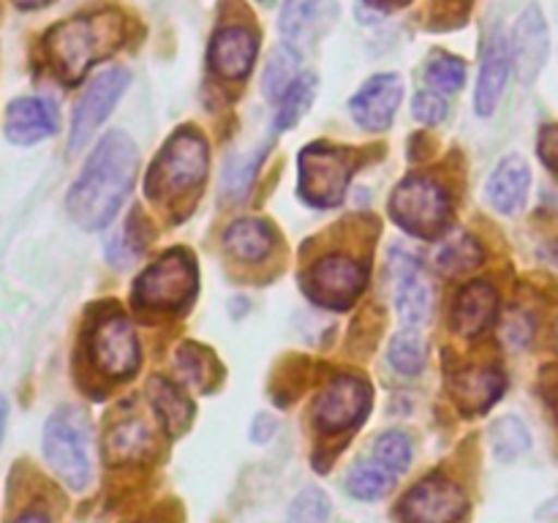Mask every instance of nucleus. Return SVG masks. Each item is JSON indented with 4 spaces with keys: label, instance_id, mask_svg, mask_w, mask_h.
Returning <instances> with one entry per match:
<instances>
[{
    "label": "nucleus",
    "instance_id": "1",
    "mask_svg": "<svg viewBox=\"0 0 558 523\" xmlns=\"http://www.w3.org/2000/svg\"><path fill=\"white\" fill-rule=\"evenodd\" d=\"M140 150L123 131H109L87 156L80 178L69 188L65 210L76 227L96 232L112 223L134 188Z\"/></svg>",
    "mask_w": 558,
    "mask_h": 523
},
{
    "label": "nucleus",
    "instance_id": "2",
    "mask_svg": "<svg viewBox=\"0 0 558 523\" xmlns=\"http://www.w3.org/2000/svg\"><path fill=\"white\" fill-rule=\"evenodd\" d=\"M123 41V16L114 11L82 14L58 22L44 33V60L60 82L76 85L96 60Z\"/></svg>",
    "mask_w": 558,
    "mask_h": 523
},
{
    "label": "nucleus",
    "instance_id": "3",
    "mask_svg": "<svg viewBox=\"0 0 558 523\" xmlns=\"http://www.w3.org/2000/svg\"><path fill=\"white\" fill-rule=\"evenodd\" d=\"M207 163H210V150L207 139L191 125L174 131L150 163L147 172V196L153 199H172L189 191L199 188L207 178Z\"/></svg>",
    "mask_w": 558,
    "mask_h": 523
},
{
    "label": "nucleus",
    "instance_id": "4",
    "mask_svg": "<svg viewBox=\"0 0 558 523\" xmlns=\"http://www.w3.org/2000/svg\"><path fill=\"white\" fill-rule=\"evenodd\" d=\"M44 458L71 490H85L93 479L90 419L74 406H63L44 425Z\"/></svg>",
    "mask_w": 558,
    "mask_h": 523
},
{
    "label": "nucleus",
    "instance_id": "5",
    "mask_svg": "<svg viewBox=\"0 0 558 523\" xmlns=\"http://www.w3.org/2000/svg\"><path fill=\"white\" fill-rule=\"evenodd\" d=\"M390 218L412 238L436 240L450 227V194L425 174H409L392 191Z\"/></svg>",
    "mask_w": 558,
    "mask_h": 523
},
{
    "label": "nucleus",
    "instance_id": "6",
    "mask_svg": "<svg viewBox=\"0 0 558 523\" xmlns=\"http://www.w3.org/2000/svg\"><path fill=\"white\" fill-rule=\"evenodd\" d=\"M298 169L300 199L308 202L311 207L330 210V207L341 205L343 196H347L352 174L357 169V156L347 147L314 142V145L300 150Z\"/></svg>",
    "mask_w": 558,
    "mask_h": 523
},
{
    "label": "nucleus",
    "instance_id": "7",
    "mask_svg": "<svg viewBox=\"0 0 558 523\" xmlns=\"http://www.w3.org/2000/svg\"><path fill=\"white\" fill-rule=\"evenodd\" d=\"M196 265L185 251H167L134 283V305L150 311H178L194 300Z\"/></svg>",
    "mask_w": 558,
    "mask_h": 523
},
{
    "label": "nucleus",
    "instance_id": "8",
    "mask_svg": "<svg viewBox=\"0 0 558 523\" xmlns=\"http://www.w3.org/2000/svg\"><path fill=\"white\" fill-rule=\"evenodd\" d=\"M87 354L93 368L109 379H129L140 368V341L120 311H104L87 327Z\"/></svg>",
    "mask_w": 558,
    "mask_h": 523
},
{
    "label": "nucleus",
    "instance_id": "9",
    "mask_svg": "<svg viewBox=\"0 0 558 523\" xmlns=\"http://www.w3.org/2000/svg\"><path fill=\"white\" fill-rule=\"evenodd\" d=\"M365 283H368V270L357 259L330 254L311 265V270L303 276V292L308 294L311 303L322 308L347 311L365 292Z\"/></svg>",
    "mask_w": 558,
    "mask_h": 523
},
{
    "label": "nucleus",
    "instance_id": "10",
    "mask_svg": "<svg viewBox=\"0 0 558 523\" xmlns=\"http://www.w3.org/2000/svg\"><path fill=\"white\" fill-rule=\"evenodd\" d=\"M368 409V381L354 374H341L316 396L314 425L322 436H343L363 423Z\"/></svg>",
    "mask_w": 558,
    "mask_h": 523
},
{
    "label": "nucleus",
    "instance_id": "11",
    "mask_svg": "<svg viewBox=\"0 0 558 523\" xmlns=\"http://www.w3.org/2000/svg\"><path fill=\"white\" fill-rule=\"evenodd\" d=\"M466 512V494L456 479L445 474H428L417 479L398 504L401 523H463Z\"/></svg>",
    "mask_w": 558,
    "mask_h": 523
},
{
    "label": "nucleus",
    "instance_id": "12",
    "mask_svg": "<svg viewBox=\"0 0 558 523\" xmlns=\"http://www.w3.org/2000/svg\"><path fill=\"white\" fill-rule=\"evenodd\" d=\"M129 82L131 76L125 69H104L87 82L80 101H76L74 114H71V153L85 147V142L96 134L98 125L112 114V109L118 107V101L123 98Z\"/></svg>",
    "mask_w": 558,
    "mask_h": 523
},
{
    "label": "nucleus",
    "instance_id": "13",
    "mask_svg": "<svg viewBox=\"0 0 558 523\" xmlns=\"http://www.w3.org/2000/svg\"><path fill=\"white\" fill-rule=\"evenodd\" d=\"M512 65L518 71V80L523 85H534L539 71L548 63L550 52V36L548 22H545L543 9L537 3H529L526 11L518 16L515 31H512Z\"/></svg>",
    "mask_w": 558,
    "mask_h": 523
},
{
    "label": "nucleus",
    "instance_id": "14",
    "mask_svg": "<svg viewBox=\"0 0 558 523\" xmlns=\"http://www.w3.org/2000/svg\"><path fill=\"white\" fill-rule=\"evenodd\" d=\"M403 98V80L398 74H376L349 101L354 123L365 131H387Z\"/></svg>",
    "mask_w": 558,
    "mask_h": 523
},
{
    "label": "nucleus",
    "instance_id": "15",
    "mask_svg": "<svg viewBox=\"0 0 558 523\" xmlns=\"http://www.w3.org/2000/svg\"><path fill=\"white\" fill-rule=\"evenodd\" d=\"M510 65H512V49L507 41V33L501 27L485 36L483 44V58H480V76L477 87H474V109L483 118H490L499 107L501 96H505L507 80H510Z\"/></svg>",
    "mask_w": 558,
    "mask_h": 523
},
{
    "label": "nucleus",
    "instance_id": "16",
    "mask_svg": "<svg viewBox=\"0 0 558 523\" xmlns=\"http://www.w3.org/2000/svg\"><path fill=\"white\" fill-rule=\"evenodd\" d=\"M507 376L499 365H469L450 376V396L466 417L483 414L505 396Z\"/></svg>",
    "mask_w": 558,
    "mask_h": 523
},
{
    "label": "nucleus",
    "instance_id": "17",
    "mask_svg": "<svg viewBox=\"0 0 558 523\" xmlns=\"http://www.w3.org/2000/svg\"><path fill=\"white\" fill-rule=\"evenodd\" d=\"M529 188H532V169H529V161L521 153H510L490 172L488 183H485V196H488L490 207L496 212H501V216H515L526 205Z\"/></svg>",
    "mask_w": 558,
    "mask_h": 523
},
{
    "label": "nucleus",
    "instance_id": "18",
    "mask_svg": "<svg viewBox=\"0 0 558 523\" xmlns=\"http://www.w3.org/2000/svg\"><path fill=\"white\" fill-rule=\"evenodd\" d=\"M58 131V112L47 98L22 96L5 109V139L14 145H36Z\"/></svg>",
    "mask_w": 558,
    "mask_h": 523
},
{
    "label": "nucleus",
    "instance_id": "19",
    "mask_svg": "<svg viewBox=\"0 0 558 523\" xmlns=\"http://www.w3.org/2000/svg\"><path fill=\"white\" fill-rule=\"evenodd\" d=\"M392 276H396V305L403 325L420 327L430 314V289L425 283L420 262L403 254L401 248L392 251Z\"/></svg>",
    "mask_w": 558,
    "mask_h": 523
},
{
    "label": "nucleus",
    "instance_id": "20",
    "mask_svg": "<svg viewBox=\"0 0 558 523\" xmlns=\"http://www.w3.org/2000/svg\"><path fill=\"white\" fill-rule=\"evenodd\" d=\"M256 47L259 38L251 27L229 25L213 36L210 44V65L216 74L227 76V80H243L256 60Z\"/></svg>",
    "mask_w": 558,
    "mask_h": 523
},
{
    "label": "nucleus",
    "instance_id": "21",
    "mask_svg": "<svg viewBox=\"0 0 558 523\" xmlns=\"http://www.w3.org/2000/svg\"><path fill=\"white\" fill-rule=\"evenodd\" d=\"M499 314V292L488 281H472L458 292L452 305V327L461 336H480Z\"/></svg>",
    "mask_w": 558,
    "mask_h": 523
},
{
    "label": "nucleus",
    "instance_id": "22",
    "mask_svg": "<svg viewBox=\"0 0 558 523\" xmlns=\"http://www.w3.org/2000/svg\"><path fill=\"white\" fill-rule=\"evenodd\" d=\"M223 248L243 265H256L276 248V229L265 218H238L223 232Z\"/></svg>",
    "mask_w": 558,
    "mask_h": 523
},
{
    "label": "nucleus",
    "instance_id": "23",
    "mask_svg": "<svg viewBox=\"0 0 558 523\" xmlns=\"http://www.w3.org/2000/svg\"><path fill=\"white\" fill-rule=\"evenodd\" d=\"M147 396H150L153 409H156L158 419H161L163 430L169 436H183L191 428V423H194V403L178 385H172L163 376H153L150 385H147Z\"/></svg>",
    "mask_w": 558,
    "mask_h": 523
},
{
    "label": "nucleus",
    "instance_id": "24",
    "mask_svg": "<svg viewBox=\"0 0 558 523\" xmlns=\"http://www.w3.org/2000/svg\"><path fill=\"white\" fill-rule=\"evenodd\" d=\"M147 450H150V430L140 417L118 419L104 439V452H107L109 463L136 461Z\"/></svg>",
    "mask_w": 558,
    "mask_h": 523
},
{
    "label": "nucleus",
    "instance_id": "25",
    "mask_svg": "<svg viewBox=\"0 0 558 523\" xmlns=\"http://www.w3.org/2000/svg\"><path fill=\"white\" fill-rule=\"evenodd\" d=\"M330 9L332 0H287L281 11V33L289 41H308Z\"/></svg>",
    "mask_w": 558,
    "mask_h": 523
},
{
    "label": "nucleus",
    "instance_id": "26",
    "mask_svg": "<svg viewBox=\"0 0 558 523\" xmlns=\"http://www.w3.org/2000/svg\"><path fill=\"white\" fill-rule=\"evenodd\" d=\"M398 474L390 472L385 463L376 461V458H365V461L354 463L352 472L347 474V490L354 499L374 501L381 499L385 494H390Z\"/></svg>",
    "mask_w": 558,
    "mask_h": 523
},
{
    "label": "nucleus",
    "instance_id": "27",
    "mask_svg": "<svg viewBox=\"0 0 558 523\" xmlns=\"http://www.w3.org/2000/svg\"><path fill=\"white\" fill-rule=\"evenodd\" d=\"M174 360H178V368L183 370L185 381L196 392H210L216 387L218 376H221V365H218L216 354L202 346V343H183Z\"/></svg>",
    "mask_w": 558,
    "mask_h": 523
},
{
    "label": "nucleus",
    "instance_id": "28",
    "mask_svg": "<svg viewBox=\"0 0 558 523\" xmlns=\"http://www.w3.org/2000/svg\"><path fill=\"white\" fill-rule=\"evenodd\" d=\"M300 80V54L298 49L281 44L270 52L265 65V74H262V87H265V96L270 101H281L287 96L289 87Z\"/></svg>",
    "mask_w": 558,
    "mask_h": 523
},
{
    "label": "nucleus",
    "instance_id": "29",
    "mask_svg": "<svg viewBox=\"0 0 558 523\" xmlns=\"http://www.w3.org/2000/svg\"><path fill=\"white\" fill-rule=\"evenodd\" d=\"M483 259L485 251L480 240L466 232H458L447 243H441L439 254H436V267L445 276H463V272H472L474 267L483 265Z\"/></svg>",
    "mask_w": 558,
    "mask_h": 523
},
{
    "label": "nucleus",
    "instance_id": "30",
    "mask_svg": "<svg viewBox=\"0 0 558 523\" xmlns=\"http://www.w3.org/2000/svg\"><path fill=\"white\" fill-rule=\"evenodd\" d=\"M387 363L403 376H417L428 363V343L414 327H407L398 336H392L387 349Z\"/></svg>",
    "mask_w": 558,
    "mask_h": 523
},
{
    "label": "nucleus",
    "instance_id": "31",
    "mask_svg": "<svg viewBox=\"0 0 558 523\" xmlns=\"http://www.w3.org/2000/svg\"><path fill=\"white\" fill-rule=\"evenodd\" d=\"M490 447H494L499 461H515V458H521L532 447V436H529L526 423L521 417H515V414H507V417L496 419L494 428H490Z\"/></svg>",
    "mask_w": 558,
    "mask_h": 523
},
{
    "label": "nucleus",
    "instance_id": "32",
    "mask_svg": "<svg viewBox=\"0 0 558 523\" xmlns=\"http://www.w3.org/2000/svg\"><path fill=\"white\" fill-rule=\"evenodd\" d=\"M316 96V76L314 74H300V80L294 82L292 87L287 90V96L278 101V112L276 120H272V131L281 134V131L292 129L305 112H308L311 101Z\"/></svg>",
    "mask_w": 558,
    "mask_h": 523
},
{
    "label": "nucleus",
    "instance_id": "33",
    "mask_svg": "<svg viewBox=\"0 0 558 523\" xmlns=\"http://www.w3.org/2000/svg\"><path fill=\"white\" fill-rule=\"evenodd\" d=\"M425 80L434 85L436 93H458L466 85V65L456 54L436 52L425 65Z\"/></svg>",
    "mask_w": 558,
    "mask_h": 523
},
{
    "label": "nucleus",
    "instance_id": "34",
    "mask_svg": "<svg viewBox=\"0 0 558 523\" xmlns=\"http://www.w3.org/2000/svg\"><path fill=\"white\" fill-rule=\"evenodd\" d=\"M374 458L401 477L409 469V463H412V441L401 430H387V434H381L376 439Z\"/></svg>",
    "mask_w": 558,
    "mask_h": 523
},
{
    "label": "nucleus",
    "instance_id": "35",
    "mask_svg": "<svg viewBox=\"0 0 558 523\" xmlns=\"http://www.w3.org/2000/svg\"><path fill=\"white\" fill-rule=\"evenodd\" d=\"M330 515V499L319 488H303L289 507V523H325Z\"/></svg>",
    "mask_w": 558,
    "mask_h": 523
},
{
    "label": "nucleus",
    "instance_id": "36",
    "mask_svg": "<svg viewBox=\"0 0 558 523\" xmlns=\"http://www.w3.org/2000/svg\"><path fill=\"white\" fill-rule=\"evenodd\" d=\"M140 218H142L140 212H134V216H131V221L123 227V232L114 234V238L109 240L107 254L114 265H123L125 259H134V256H140L142 248H145L147 234H140V223H142Z\"/></svg>",
    "mask_w": 558,
    "mask_h": 523
},
{
    "label": "nucleus",
    "instance_id": "37",
    "mask_svg": "<svg viewBox=\"0 0 558 523\" xmlns=\"http://www.w3.org/2000/svg\"><path fill=\"white\" fill-rule=\"evenodd\" d=\"M262 156H265V153H256V156L251 158L234 156L232 161L227 163V169H223V191H227L229 196L238 199V196H243L245 191L251 188L256 169H259L262 163Z\"/></svg>",
    "mask_w": 558,
    "mask_h": 523
},
{
    "label": "nucleus",
    "instance_id": "38",
    "mask_svg": "<svg viewBox=\"0 0 558 523\" xmlns=\"http://www.w3.org/2000/svg\"><path fill=\"white\" fill-rule=\"evenodd\" d=\"M414 118L425 125H436L447 118V101L436 90H420L412 101Z\"/></svg>",
    "mask_w": 558,
    "mask_h": 523
},
{
    "label": "nucleus",
    "instance_id": "39",
    "mask_svg": "<svg viewBox=\"0 0 558 523\" xmlns=\"http://www.w3.org/2000/svg\"><path fill=\"white\" fill-rule=\"evenodd\" d=\"M537 156L545 163L548 172H554L558 178V120L539 129L537 136Z\"/></svg>",
    "mask_w": 558,
    "mask_h": 523
},
{
    "label": "nucleus",
    "instance_id": "40",
    "mask_svg": "<svg viewBox=\"0 0 558 523\" xmlns=\"http://www.w3.org/2000/svg\"><path fill=\"white\" fill-rule=\"evenodd\" d=\"M534 327H532V319H529L526 314H512L507 316L505 321V341L510 343V346H526L529 338H532Z\"/></svg>",
    "mask_w": 558,
    "mask_h": 523
},
{
    "label": "nucleus",
    "instance_id": "41",
    "mask_svg": "<svg viewBox=\"0 0 558 523\" xmlns=\"http://www.w3.org/2000/svg\"><path fill=\"white\" fill-rule=\"evenodd\" d=\"M11 3L22 11H36V9H44V5H49L52 0H11Z\"/></svg>",
    "mask_w": 558,
    "mask_h": 523
},
{
    "label": "nucleus",
    "instance_id": "42",
    "mask_svg": "<svg viewBox=\"0 0 558 523\" xmlns=\"http://www.w3.org/2000/svg\"><path fill=\"white\" fill-rule=\"evenodd\" d=\"M14 523H52V521H49V518L44 515V512H25V515L16 518Z\"/></svg>",
    "mask_w": 558,
    "mask_h": 523
},
{
    "label": "nucleus",
    "instance_id": "43",
    "mask_svg": "<svg viewBox=\"0 0 558 523\" xmlns=\"http://www.w3.org/2000/svg\"><path fill=\"white\" fill-rule=\"evenodd\" d=\"M548 401H550V409H554V414H556V419H558V379L548 387Z\"/></svg>",
    "mask_w": 558,
    "mask_h": 523
},
{
    "label": "nucleus",
    "instance_id": "44",
    "mask_svg": "<svg viewBox=\"0 0 558 523\" xmlns=\"http://www.w3.org/2000/svg\"><path fill=\"white\" fill-rule=\"evenodd\" d=\"M5 417H9V403L5 398L0 396V441H3V430H5Z\"/></svg>",
    "mask_w": 558,
    "mask_h": 523
},
{
    "label": "nucleus",
    "instance_id": "45",
    "mask_svg": "<svg viewBox=\"0 0 558 523\" xmlns=\"http://www.w3.org/2000/svg\"><path fill=\"white\" fill-rule=\"evenodd\" d=\"M548 259H550V262H554V265L558 267V243H554V245H550V251H548Z\"/></svg>",
    "mask_w": 558,
    "mask_h": 523
},
{
    "label": "nucleus",
    "instance_id": "46",
    "mask_svg": "<svg viewBox=\"0 0 558 523\" xmlns=\"http://www.w3.org/2000/svg\"><path fill=\"white\" fill-rule=\"evenodd\" d=\"M371 3H379V5H387V3H392V0H371Z\"/></svg>",
    "mask_w": 558,
    "mask_h": 523
},
{
    "label": "nucleus",
    "instance_id": "47",
    "mask_svg": "<svg viewBox=\"0 0 558 523\" xmlns=\"http://www.w3.org/2000/svg\"><path fill=\"white\" fill-rule=\"evenodd\" d=\"M556 343H558V327H556Z\"/></svg>",
    "mask_w": 558,
    "mask_h": 523
},
{
    "label": "nucleus",
    "instance_id": "48",
    "mask_svg": "<svg viewBox=\"0 0 558 523\" xmlns=\"http://www.w3.org/2000/svg\"><path fill=\"white\" fill-rule=\"evenodd\" d=\"M265 3H267V0H265Z\"/></svg>",
    "mask_w": 558,
    "mask_h": 523
}]
</instances>
